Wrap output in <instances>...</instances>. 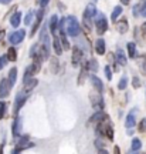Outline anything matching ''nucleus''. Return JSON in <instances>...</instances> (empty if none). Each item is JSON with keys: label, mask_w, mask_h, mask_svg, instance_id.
Returning a JSON list of instances; mask_svg holds the SVG:
<instances>
[{"label": "nucleus", "mask_w": 146, "mask_h": 154, "mask_svg": "<svg viewBox=\"0 0 146 154\" xmlns=\"http://www.w3.org/2000/svg\"><path fill=\"white\" fill-rule=\"evenodd\" d=\"M105 76H107L108 80H112V70H111L109 66H105Z\"/></svg>", "instance_id": "nucleus-34"}, {"label": "nucleus", "mask_w": 146, "mask_h": 154, "mask_svg": "<svg viewBox=\"0 0 146 154\" xmlns=\"http://www.w3.org/2000/svg\"><path fill=\"white\" fill-rule=\"evenodd\" d=\"M114 154H121V149H119L118 146H115L114 147Z\"/></svg>", "instance_id": "nucleus-40"}, {"label": "nucleus", "mask_w": 146, "mask_h": 154, "mask_svg": "<svg viewBox=\"0 0 146 154\" xmlns=\"http://www.w3.org/2000/svg\"><path fill=\"white\" fill-rule=\"evenodd\" d=\"M11 154H20V151H19V150H16V149H14V150H13V153H11Z\"/></svg>", "instance_id": "nucleus-46"}, {"label": "nucleus", "mask_w": 146, "mask_h": 154, "mask_svg": "<svg viewBox=\"0 0 146 154\" xmlns=\"http://www.w3.org/2000/svg\"><path fill=\"white\" fill-rule=\"evenodd\" d=\"M3 37H4V30H0V42L3 40Z\"/></svg>", "instance_id": "nucleus-42"}, {"label": "nucleus", "mask_w": 146, "mask_h": 154, "mask_svg": "<svg viewBox=\"0 0 146 154\" xmlns=\"http://www.w3.org/2000/svg\"><path fill=\"white\" fill-rule=\"evenodd\" d=\"M98 19H97V23H95V26H97V33L99 36H102L107 30H108V20L105 19V16H101V14H98Z\"/></svg>", "instance_id": "nucleus-4"}, {"label": "nucleus", "mask_w": 146, "mask_h": 154, "mask_svg": "<svg viewBox=\"0 0 146 154\" xmlns=\"http://www.w3.org/2000/svg\"><path fill=\"white\" fill-rule=\"evenodd\" d=\"M80 30H81L80 23H78V20H77L74 16H68L65 19V32L70 34L71 37L78 36V34H80Z\"/></svg>", "instance_id": "nucleus-1"}, {"label": "nucleus", "mask_w": 146, "mask_h": 154, "mask_svg": "<svg viewBox=\"0 0 146 154\" xmlns=\"http://www.w3.org/2000/svg\"><path fill=\"white\" fill-rule=\"evenodd\" d=\"M105 119H108V116L104 114V111H98V113H95V114L91 117V121H92V123H97V121H99V123H101V121L105 120Z\"/></svg>", "instance_id": "nucleus-21"}, {"label": "nucleus", "mask_w": 146, "mask_h": 154, "mask_svg": "<svg viewBox=\"0 0 146 154\" xmlns=\"http://www.w3.org/2000/svg\"><path fill=\"white\" fill-rule=\"evenodd\" d=\"M87 69H89L91 72H97L98 70V61L95 60V59H91V60L88 61V64H87Z\"/></svg>", "instance_id": "nucleus-28"}, {"label": "nucleus", "mask_w": 146, "mask_h": 154, "mask_svg": "<svg viewBox=\"0 0 146 154\" xmlns=\"http://www.w3.org/2000/svg\"><path fill=\"white\" fill-rule=\"evenodd\" d=\"M128 53H129V57L135 59L136 57V46L135 43H128Z\"/></svg>", "instance_id": "nucleus-29"}, {"label": "nucleus", "mask_w": 146, "mask_h": 154, "mask_svg": "<svg viewBox=\"0 0 146 154\" xmlns=\"http://www.w3.org/2000/svg\"><path fill=\"white\" fill-rule=\"evenodd\" d=\"M89 80H91V83H92V86L95 87V90H97L98 93L101 94L104 91V84H102V82H101V79H98L97 76H91L89 77Z\"/></svg>", "instance_id": "nucleus-10"}, {"label": "nucleus", "mask_w": 146, "mask_h": 154, "mask_svg": "<svg viewBox=\"0 0 146 154\" xmlns=\"http://www.w3.org/2000/svg\"><path fill=\"white\" fill-rule=\"evenodd\" d=\"M0 2H1V3H3V5H7V3H10L11 0H0Z\"/></svg>", "instance_id": "nucleus-44"}, {"label": "nucleus", "mask_w": 146, "mask_h": 154, "mask_svg": "<svg viewBox=\"0 0 146 154\" xmlns=\"http://www.w3.org/2000/svg\"><path fill=\"white\" fill-rule=\"evenodd\" d=\"M7 63H9V59H7V56H1V57H0V70H3Z\"/></svg>", "instance_id": "nucleus-32"}, {"label": "nucleus", "mask_w": 146, "mask_h": 154, "mask_svg": "<svg viewBox=\"0 0 146 154\" xmlns=\"http://www.w3.org/2000/svg\"><path fill=\"white\" fill-rule=\"evenodd\" d=\"M30 147H33V143H30V141H28V137H23L22 140L16 144V150H19V151L26 150V149H30Z\"/></svg>", "instance_id": "nucleus-11"}, {"label": "nucleus", "mask_w": 146, "mask_h": 154, "mask_svg": "<svg viewBox=\"0 0 146 154\" xmlns=\"http://www.w3.org/2000/svg\"><path fill=\"white\" fill-rule=\"evenodd\" d=\"M24 37H26V32H24V30H17V32L10 34V38H9V40H10L11 44H20Z\"/></svg>", "instance_id": "nucleus-6"}, {"label": "nucleus", "mask_w": 146, "mask_h": 154, "mask_svg": "<svg viewBox=\"0 0 146 154\" xmlns=\"http://www.w3.org/2000/svg\"><path fill=\"white\" fill-rule=\"evenodd\" d=\"M37 84H38L37 79H30V80H27V82H24V87H23L24 93H30L33 88H36Z\"/></svg>", "instance_id": "nucleus-13"}, {"label": "nucleus", "mask_w": 146, "mask_h": 154, "mask_svg": "<svg viewBox=\"0 0 146 154\" xmlns=\"http://www.w3.org/2000/svg\"><path fill=\"white\" fill-rule=\"evenodd\" d=\"M26 100H27V96H26V93H19L16 96V103H14V114H17L19 111L22 110V107L24 106V103H26Z\"/></svg>", "instance_id": "nucleus-7"}, {"label": "nucleus", "mask_w": 146, "mask_h": 154, "mask_svg": "<svg viewBox=\"0 0 146 154\" xmlns=\"http://www.w3.org/2000/svg\"><path fill=\"white\" fill-rule=\"evenodd\" d=\"M48 2L50 0H40V6H41V9H44L45 6L48 5Z\"/></svg>", "instance_id": "nucleus-39"}, {"label": "nucleus", "mask_w": 146, "mask_h": 154, "mask_svg": "<svg viewBox=\"0 0 146 154\" xmlns=\"http://www.w3.org/2000/svg\"><path fill=\"white\" fill-rule=\"evenodd\" d=\"M98 154H108V151H107V150H99V153H98Z\"/></svg>", "instance_id": "nucleus-43"}, {"label": "nucleus", "mask_w": 146, "mask_h": 154, "mask_svg": "<svg viewBox=\"0 0 146 154\" xmlns=\"http://www.w3.org/2000/svg\"><path fill=\"white\" fill-rule=\"evenodd\" d=\"M116 60H118V63L121 66H125V64H126V56L124 54V51L121 49L116 51Z\"/></svg>", "instance_id": "nucleus-23"}, {"label": "nucleus", "mask_w": 146, "mask_h": 154, "mask_svg": "<svg viewBox=\"0 0 146 154\" xmlns=\"http://www.w3.org/2000/svg\"><path fill=\"white\" fill-rule=\"evenodd\" d=\"M31 19H33V11H28L27 16H26V19H24V24H30Z\"/></svg>", "instance_id": "nucleus-36"}, {"label": "nucleus", "mask_w": 146, "mask_h": 154, "mask_svg": "<svg viewBox=\"0 0 146 154\" xmlns=\"http://www.w3.org/2000/svg\"><path fill=\"white\" fill-rule=\"evenodd\" d=\"M6 56H7L9 61H16V59H17V50L14 49V47H10Z\"/></svg>", "instance_id": "nucleus-25"}, {"label": "nucleus", "mask_w": 146, "mask_h": 154, "mask_svg": "<svg viewBox=\"0 0 146 154\" xmlns=\"http://www.w3.org/2000/svg\"><path fill=\"white\" fill-rule=\"evenodd\" d=\"M6 111H7V103L4 101H0V120L6 116Z\"/></svg>", "instance_id": "nucleus-31"}, {"label": "nucleus", "mask_w": 146, "mask_h": 154, "mask_svg": "<svg viewBox=\"0 0 146 154\" xmlns=\"http://www.w3.org/2000/svg\"><path fill=\"white\" fill-rule=\"evenodd\" d=\"M141 16H146V2L141 5Z\"/></svg>", "instance_id": "nucleus-37"}, {"label": "nucleus", "mask_w": 146, "mask_h": 154, "mask_svg": "<svg viewBox=\"0 0 146 154\" xmlns=\"http://www.w3.org/2000/svg\"><path fill=\"white\" fill-rule=\"evenodd\" d=\"M43 16H44V9H40V10L37 11V14H36V22H34L33 29H31V36H34V34H36V32L38 30V27H40V23H41V20H43Z\"/></svg>", "instance_id": "nucleus-9"}, {"label": "nucleus", "mask_w": 146, "mask_h": 154, "mask_svg": "<svg viewBox=\"0 0 146 154\" xmlns=\"http://www.w3.org/2000/svg\"><path fill=\"white\" fill-rule=\"evenodd\" d=\"M128 154H139L138 151H130V153H128Z\"/></svg>", "instance_id": "nucleus-47"}, {"label": "nucleus", "mask_w": 146, "mask_h": 154, "mask_svg": "<svg viewBox=\"0 0 146 154\" xmlns=\"http://www.w3.org/2000/svg\"><path fill=\"white\" fill-rule=\"evenodd\" d=\"M95 50H97L98 54H101V56L105 53V42H104V38H98V40H97V44H95Z\"/></svg>", "instance_id": "nucleus-19"}, {"label": "nucleus", "mask_w": 146, "mask_h": 154, "mask_svg": "<svg viewBox=\"0 0 146 154\" xmlns=\"http://www.w3.org/2000/svg\"><path fill=\"white\" fill-rule=\"evenodd\" d=\"M16 80H17V69L13 67L10 72H9V83L11 84V87L16 84Z\"/></svg>", "instance_id": "nucleus-22"}, {"label": "nucleus", "mask_w": 146, "mask_h": 154, "mask_svg": "<svg viewBox=\"0 0 146 154\" xmlns=\"http://www.w3.org/2000/svg\"><path fill=\"white\" fill-rule=\"evenodd\" d=\"M20 22H22V13H20V11H16V13L10 17L11 26H13V27H19Z\"/></svg>", "instance_id": "nucleus-17"}, {"label": "nucleus", "mask_w": 146, "mask_h": 154, "mask_svg": "<svg viewBox=\"0 0 146 154\" xmlns=\"http://www.w3.org/2000/svg\"><path fill=\"white\" fill-rule=\"evenodd\" d=\"M98 133H99V134H102V136H105V137H108L109 140H112V138H114V128H112L111 123H109L107 119L102 120L99 124H98Z\"/></svg>", "instance_id": "nucleus-2"}, {"label": "nucleus", "mask_w": 146, "mask_h": 154, "mask_svg": "<svg viewBox=\"0 0 146 154\" xmlns=\"http://www.w3.org/2000/svg\"><path fill=\"white\" fill-rule=\"evenodd\" d=\"M81 60H82V51L78 49V47H74V49H72V64H74V66H78Z\"/></svg>", "instance_id": "nucleus-12"}, {"label": "nucleus", "mask_w": 146, "mask_h": 154, "mask_svg": "<svg viewBox=\"0 0 146 154\" xmlns=\"http://www.w3.org/2000/svg\"><path fill=\"white\" fill-rule=\"evenodd\" d=\"M121 14H122V7H121V6H116V7H115L114 9V11H112V16H111V19H112V22H116V20H118V17L121 16Z\"/></svg>", "instance_id": "nucleus-26"}, {"label": "nucleus", "mask_w": 146, "mask_h": 154, "mask_svg": "<svg viewBox=\"0 0 146 154\" xmlns=\"http://www.w3.org/2000/svg\"><path fill=\"white\" fill-rule=\"evenodd\" d=\"M139 69H141L142 74L146 76V54L141 56V59H139Z\"/></svg>", "instance_id": "nucleus-24"}, {"label": "nucleus", "mask_w": 146, "mask_h": 154, "mask_svg": "<svg viewBox=\"0 0 146 154\" xmlns=\"http://www.w3.org/2000/svg\"><path fill=\"white\" fill-rule=\"evenodd\" d=\"M57 27H58V17L53 16L51 20H50V32L54 34V37L57 36Z\"/></svg>", "instance_id": "nucleus-16"}, {"label": "nucleus", "mask_w": 146, "mask_h": 154, "mask_svg": "<svg viewBox=\"0 0 146 154\" xmlns=\"http://www.w3.org/2000/svg\"><path fill=\"white\" fill-rule=\"evenodd\" d=\"M139 13H141V6H135V7H133V14L138 17V14H139Z\"/></svg>", "instance_id": "nucleus-38"}, {"label": "nucleus", "mask_w": 146, "mask_h": 154, "mask_svg": "<svg viewBox=\"0 0 146 154\" xmlns=\"http://www.w3.org/2000/svg\"><path fill=\"white\" fill-rule=\"evenodd\" d=\"M136 124V120H135V113L132 111L129 114L126 116V120H125V126L128 127V128H132V127Z\"/></svg>", "instance_id": "nucleus-18"}, {"label": "nucleus", "mask_w": 146, "mask_h": 154, "mask_svg": "<svg viewBox=\"0 0 146 154\" xmlns=\"http://www.w3.org/2000/svg\"><path fill=\"white\" fill-rule=\"evenodd\" d=\"M97 14V9H95V6L94 5H89L85 9V11H84V19H88V20H91L92 17Z\"/></svg>", "instance_id": "nucleus-14"}, {"label": "nucleus", "mask_w": 146, "mask_h": 154, "mask_svg": "<svg viewBox=\"0 0 146 154\" xmlns=\"http://www.w3.org/2000/svg\"><path fill=\"white\" fill-rule=\"evenodd\" d=\"M142 33L146 36V23H143V24H142Z\"/></svg>", "instance_id": "nucleus-41"}, {"label": "nucleus", "mask_w": 146, "mask_h": 154, "mask_svg": "<svg viewBox=\"0 0 146 154\" xmlns=\"http://www.w3.org/2000/svg\"><path fill=\"white\" fill-rule=\"evenodd\" d=\"M53 46H54V51L57 54H63V47H61V40H60L58 36L54 37V42H53Z\"/></svg>", "instance_id": "nucleus-20"}, {"label": "nucleus", "mask_w": 146, "mask_h": 154, "mask_svg": "<svg viewBox=\"0 0 146 154\" xmlns=\"http://www.w3.org/2000/svg\"><path fill=\"white\" fill-rule=\"evenodd\" d=\"M132 86H133L135 88L141 87V80H139L138 77H133V80H132Z\"/></svg>", "instance_id": "nucleus-35"}, {"label": "nucleus", "mask_w": 146, "mask_h": 154, "mask_svg": "<svg viewBox=\"0 0 146 154\" xmlns=\"http://www.w3.org/2000/svg\"><path fill=\"white\" fill-rule=\"evenodd\" d=\"M138 130L139 131H146V119H142V121L139 123V126H138Z\"/></svg>", "instance_id": "nucleus-33"}, {"label": "nucleus", "mask_w": 146, "mask_h": 154, "mask_svg": "<svg viewBox=\"0 0 146 154\" xmlns=\"http://www.w3.org/2000/svg\"><path fill=\"white\" fill-rule=\"evenodd\" d=\"M130 147H132V151H139L142 147V141L139 138H133L132 140V144H130Z\"/></svg>", "instance_id": "nucleus-27"}, {"label": "nucleus", "mask_w": 146, "mask_h": 154, "mask_svg": "<svg viewBox=\"0 0 146 154\" xmlns=\"http://www.w3.org/2000/svg\"><path fill=\"white\" fill-rule=\"evenodd\" d=\"M126 86H128V77L122 76V79H121V80H119V83H118V88H119V90H125V88H126Z\"/></svg>", "instance_id": "nucleus-30"}, {"label": "nucleus", "mask_w": 146, "mask_h": 154, "mask_svg": "<svg viewBox=\"0 0 146 154\" xmlns=\"http://www.w3.org/2000/svg\"><path fill=\"white\" fill-rule=\"evenodd\" d=\"M121 2H122V5H128L129 3V0H121Z\"/></svg>", "instance_id": "nucleus-45"}, {"label": "nucleus", "mask_w": 146, "mask_h": 154, "mask_svg": "<svg viewBox=\"0 0 146 154\" xmlns=\"http://www.w3.org/2000/svg\"><path fill=\"white\" fill-rule=\"evenodd\" d=\"M11 84L9 83V79H3L0 82V99H6L10 94Z\"/></svg>", "instance_id": "nucleus-5"}, {"label": "nucleus", "mask_w": 146, "mask_h": 154, "mask_svg": "<svg viewBox=\"0 0 146 154\" xmlns=\"http://www.w3.org/2000/svg\"><path fill=\"white\" fill-rule=\"evenodd\" d=\"M22 126H23V119L20 116H17L16 120L13 121V127H11V133L14 137H19L20 133H22Z\"/></svg>", "instance_id": "nucleus-8"}, {"label": "nucleus", "mask_w": 146, "mask_h": 154, "mask_svg": "<svg viewBox=\"0 0 146 154\" xmlns=\"http://www.w3.org/2000/svg\"><path fill=\"white\" fill-rule=\"evenodd\" d=\"M116 30L122 34L128 32V22H126V19H122V20L116 22Z\"/></svg>", "instance_id": "nucleus-15"}, {"label": "nucleus", "mask_w": 146, "mask_h": 154, "mask_svg": "<svg viewBox=\"0 0 146 154\" xmlns=\"http://www.w3.org/2000/svg\"><path fill=\"white\" fill-rule=\"evenodd\" d=\"M89 100H91V104H92V107H94L95 110H98V111L104 110L105 103H104L102 96H101L99 93H91L89 94Z\"/></svg>", "instance_id": "nucleus-3"}]
</instances>
